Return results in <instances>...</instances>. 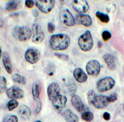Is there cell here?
I'll return each mask as SVG.
<instances>
[{"mask_svg":"<svg viewBox=\"0 0 124 122\" xmlns=\"http://www.w3.org/2000/svg\"><path fill=\"white\" fill-rule=\"evenodd\" d=\"M70 44V37L65 34L53 35L50 39V46L55 51H62L67 49Z\"/></svg>","mask_w":124,"mask_h":122,"instance_id":"6da1fadb","label":"cell"},{"mask_svg":"<svg viewBox=\"0 0 124 122\" xmlns=\"http://www.w3.org/2000/svg\"><path fill=\"white\" fill-rule=\"evenodd\" d=\"M78 45L81 50L84 52H88L92 49L94 45V41L90 31L86 30L78 38Z\"/></svg>","mask_w":124,"mask_h":122,"instance_id":"7a4b0ae2","label":"cell"},{"mask_svg":"<svg viewBox=\"0 0 124 122\" xmlns=\"http://www.w3.org/2000/svg\"><path fill=\"white\" fill-rule=\"evenodd\" d=\"M32 34V33L31 29L25 26H16L13 32L14 38L22 42H25L29 40L31 38Z\"/></svg>","mask_w":124,"mask_h":122,"instance_id":"3957f363","label":"cell"},{"mask_svg":"<svg viewBox=\"0 0 124 122\" xmlns=\"http://www.w3.org/2000/svg\"><path fill=\"white\" fill-rule=\"evenodd\" d=\"M116 82L114 79L110 76L103 77L96 83V88L99 92H105L114 87Z\"/></svg>","mask_w":124,"mask_h":122,"instance_id":"277c9868","label":"cell"},{"mask_svg":"<svg viewBox=\"0 0 124 122\" xmlns=\"http://www.w3.org/2000/svg\"><path fill=\"white\" fill-rule=\"evenodd\" d=\"M55 0H35V4L40 11L48 14L55 6Z\"/></svg>","mask_w":124,"mask_h":122,"instance_id":"5b68a950","label":"cell"},{"mask_svg":"<svg viewBox=\"0 0 124 122\" xmlns=\"http://www.w3.org/2000/svg\"><path fill=\"white\" fill-rule=\"evenodd\" d=\"M60 19L62 23L67 27H73L76 23L75 18L68 9H63L61 12Z\"/></svg>","mask_w":124,"mask_h":122,"instance_id":"8992f818","label":"cell"},{"mask_svg":"<svg viewBox=\"0 0 124 122\" xmlns=\"http://www.w3.org/2000/svg\"><path fill=\"white\" fill-rule=\"evenodd\" d=\"M32 40L35 44H40L42 42L45 38L44 32L40 25L37 24H34L32 27Z\"/></svg>","mask_w":124,"mask_h":122,"instance_id":"52a82bcc","label":"cell"},{"mask_svg":"<svg viewBox=\"0 0 124 122\" xmlns=\"http://www.w3.org/2000/svg\"><path fill=\"white\" fill-rule=\"evenodd\" d=\"M101 66L100 63L96 60L89 61L87 63L86 66V69L87 74L93 76H96L99 75L101 71Z\"/></svg>","mask_w":124,"mask_h":122,"instance_id":"ba28073f","label":"cell"},{"mask_svg":"<svg viewBox=\"0 0 124 122\" xmlns=\"http://www.w3.org/2000/svg\"><path fill=\"white\" fill-rule=\"evenodd\" d=\"M108 97L106 95H96L92 102V104L97 109H102L107 107L109 104Z\"/></svg>","mask_w":124,"mask_h":122,"instance_id":"9c48e42d","label":"cell"},{"mask_svg":"<svg viewBox=\"0 0 124 122\" xmlns=\"http://www.w3.org/2000/svg\"><path fill=\"white\" fill-rule=\"evenodd\" d=\"M25 58L30 64H35L40 58V53L37 49L29 48L25 52Z\"/></svg>","mask_w":124,"mask_h":122,"instance_id":"30bf717a","label":"cell"},{"mask_svg":"<svg viewBox=\"0 0 124 122\" xmlns=\"http://www.w3.org/2000/svg\"><path fill=\"white\" fill-rule=\"evenodd\" d=\"M72 6L79 14H85L89 9V4L86 0H73Z\"/></svg>","mask_w":124,"mask_h":122,"instance_id":"8fae6325","label":"cell"},{"mask_svg":"<svg viewBox=\"0 0 124 122\" xmlns=\"http://www.w3.org/2000/svg\"><path fill=\"white\" fill-rule=\"evenodd\" d=\"M6 95L11 99H21L24 96V92L23 90L17 86H12L6 91Z\"/></svg>","mask_w":124,"mask_h":122,"instance_id":"7c38bea8","label":"cell"},{"mask_svg":"<svg viewBox=\"0 0 124 122\" xmlns=\"http://www.w3.org/2000/svg\"><path fill=\"white\" fill-rule=\"evenodd\" d=\"M53 106L56 111L61 112L65 109L67 102V97L65 95L60 94L57 97H55L52 101Z\"/></svg>","mask_w":124,"mask_h":122,"instance_id":"4fadbf2b","label":"cell"},{"mask_svg":"<svg viewBox=\"0 0 124 122\" xmlns=\"http://www.w3.org/2000/svg\"><path fill=\"white\" fill-rule=\"evenodd\" d=\"M71 102L72 103V105H73V107L79 113L82 114L85 111L87 110L86 107L84 105L83 102H82V100L78 95L73 94L71 97Z\"/></svg>","mask_w":124,"mask_h":122,"instance_id":"5bb4252c","label":"cell"},{"mask_svg":"<svg viewBox=\"0 0 124 122\" xmlns=\"http://www.w3.org/2000/svg\"><path fill=\"white\" fill-rule=\"evenodd\" d=\"M60 86L56 83H53L48 86L47 88V95L48 98L51 101L60 95Z\"/></svg>","mask_w":124,"mask_h":122,"instance_id":"9a60e30c","label":"cell"},{"mask_svg":"<svg viewBox=\"0 0 124 122\" xmlns=\"http://www.w3.org/2000/svg\"><path fill=\"white\" fill-rule=\"evenodd\" d=\"M75 21L78 24L84 25L85 27H90L93 24L91 17L85 14H77L75 17Z\"/></svg>","mask_w":124,"mask_h":122,"instance_id":"2e32d148","label":"cell"},{"mask_svg":"<svg viewBox=\"0 0 124 122\" xmlns=\"http://www.w3.org/2000/svg\"><path fill=\"white\" fill-rule=\"evenodd\" d=\"M103 59L110 70H114L117 66V61L115 56L111 54H106L103 56Z\"/></svg>","mask_w":124,"mask_h":122,"instance_id":"e0dca14e","label":"cell"},{"mask_svg":"<svg viewBox=\"0 0 124 122\" xmlns=\"http://www.w3.org/2000/svg\"><path fill=\"white\" fill-rule=\"evenodd\" d=\"M18 114L21 119L24 121L29 120L31 117V109L27 105H23L21 106L19 109Z\"/></svg>","mask_w":124,"mask_h":122,"instance_id":"ac0fdd59","label":"cell"},{"mask_svg":"<svg viewBox=\"0 0 124 122\" xmlns=\"http://www.w3.org/2000/svg\"><path fill=\"white\" fill-rule=\"evenodd\" d=\"M75 79L79 83H85L87 80V76L82 69L77 68L73 71Z\"/></svg>","mask_w":124,"mask_h":122,"instance_id":"d6986e66","label":"cell"},{"mask_svg":"<svg viewBox=\"0 0 124 122\" xmlns=\"http://www.w3.org/2000/svg\"><path fill=\"white\" fill-rule=\"evenodd\" d=\"M62 116H63L66 122H77L79 121L78 116L71 110L67 109L62 113Z\"/></svg>","mask_w":124,"mask_h":122,"instance_id":"ffe728a7","label":"cell"},{"mask_svg":"<svg viewBox=\"0 0 124 122\" xmlns=\"http://www.w3.org/2000/svg\"><path fill=\"white\" fill-rule=\"evenodd\" d=\"M3 63L7 73L10 74V75L12 74L13 67H12L11 59H10V57L9 56L8 53H6V52H4L3 54Z\"/></svg>","mask_w":124,"mask_h":122,"instance_id":"44dd1931","label":"cell"},{"mask_svg":"<svg viewBox=\"0 0 124 122\" xmlns=\"http://www.w3.org/2000/svg\"><path fill=\"white\" fill-rule=\"evenodd\" d=\"M11 78L14 82L16 83H18L20 84H23V85H25L27 83V79L24 76H21V75L15 73L13 74L11 76Z\"/></svg>","mask_w":124,"mask_h":122,"instance_id":"7402d4cb","label":"cell"},{"mask_svg":"<svg viewBox=\"0 0 124 122\" xmlns=\"http://www.w3.org/2000/svg\"><path fill=\"white\" fill-rule=\"evenodd\" d=\"M32 93L33 98H34V100L35 102L39 101L40 100V87L39 85L37 83H35L32 86Z\"/></svg>","mask_w":124,"mask_h":122,"instance_id":"603a6c76","label":"cell"},{"mask_svg":"<svg viewBox=\"0 0 124 122\" xmlns=\"http://www.w3.org/2000/svg\"><path fill=\"white\" fill-rule=\"evenodd\" d=\"M18 7V2L17 0H11L6 4V9L8 11H14Z\"/></svg>","mask_w":124,"mask_h":122,"instance_id":"cb8c5ba5","label":"cell"},{"mask_svg":"<svg viewBox=\"0 0 124 122\" xmlns=\"http://www.w3.org/2000/svg\"><path fill=\"white\" fill-rule=\"evenodd\" d=\"M96 16L101 21L102 23H108L109 21H110V17L108 15V14H104V13H101V12H96Z\"/></svg>","mask_w":124,"mask_h":122,"instance_id":"d4e9b609","label":"cell"},{"mask_svg":"<svg viewBox=\"0 0 124 122\" xmlns=\"http://www.w3.org/2000/svg\"><path fill=\"white\" fill-rule=\"evenodd\" d=\"M81 118L86 122H91L94 119V115L89 111L86 110L82 113Z\"/></svg>","mask_w":124,"mask_h":122,"instance_id":"484cf974","label":"cell"},{"mask_svg":"<svg viewBox=\"0 0 124 122\" xmlns=\"http://www.w3.org/2000/svg\"><path fill=\"white\" fill-rule=\"evenodd\" d=\"M7 81L4 76H0V94L7 89Z\"/></svg>","mask_w":124,"mask_h":122,"instance_id":"4316f807","label":"cell"},{"mask_svg":"<svg viewBox=\"0 0 124 122\" xmlns=\"http://www.w3.org/2000/svg\"><path fill=\"white\" fill-rule=\"evenodd\" d=\"M18 102L16 99H12L7 104V108L9 111H12L18 106Z\"/></svg>","mask_w":124,"mask_h":122,"instance_id":"83f0119b","label":"cell"},{"mask_svg":"<svg viewBox=\"0 0 124 122\" xmlns=\"http://www.w3.org/2000/svg\"><path fill=\"white\" fill-rule=\"evenodd\" d=\"M2 122H18V118L15 115H8V116H4L3 118Z\"/></svg>","mask_w":124,"mask_h":122,"instance_id":"f1b7e54d","label":"cell"},{"mask_svg":"<svg viewBox=\"0 0 124 122\" xmlns=\"http://www.w3.org/2000/svg\"><path fill=\"white\" fill-rule=\"evenodd\" d=\"M68 88L70 93L72 95H73L76 91V84L73 81H70L68 83Z\"/></svg>","mask_w":124,"mask_h":122,"instance_id":"f546056e","label":"cell"},{"mask_svg":"<svg viewBox=\"0 0 124 122\" xmlns=\"http://www.w3.org/2000/svg\"><path fill=\"white\" fill-rule=\"evenodd\" d=\"M46 73L48 74L49 76H52L54 75V72L55 70V66L53 63H50L49 65L46 67Z\"/></svg>","mask_w":124,"mask_h":122,"instance_id":"4dcf8cb0","label":"cell"},{"mask_svg":"<svg viewBox=\"0 0 124 122\" xmlns=\"http://www.w3.org/2000/svg\"><path fill=\"white\" fill-rule=\"evenodd\" d=\"M112 37L111 33L108 30H104L103 31L102 33V38L103 40L107 41L109 39H110Z\"/></svg>","mask_w":124,"mask_h":122,"instance_id":"1f68e13d","label":"cell"},{"mask_svg":"<svg viewBox=\"0 0 124 122\" xmlns=\"http://www.w3.org/2000/svg\"><path fill=\"white\" fill-rule=\"evenodd\" d=\"M96 95V94H95L94 91H89L88 93H87V100H88V102H89V104H91V105L92 104V102H93V99H94V98L95 95Z\"/></svg>","mask_w":124,"mask_h":122,"instance_id":"d6a6232c","label":"cell"},{"mask_svg":"<svg viewBox=\"0 0 124 122\" xmlns=\"http://www.w3.org/2000/svg\"><path fill=\"white\" fill-rule=\"evenodd\" d=\"M55 56H56L57 58H58L59 59L62 60L63 61H68L69 60V56L67 55H65V54H62L59 53H54Z\"/></svg>","mask_w":124,"mask_h":122,"instance_id":"836d02e7","label":"cell"},{"mask_svg":"<svg viewBox=\"0 0 124 122\" xmlns=\"http://www.w3.org/2000/svg\"><path fill=\"white\" fill-rule=\"evenodd\" d=\"M36 102V107H35V114H39L41 110H42V102H41L40 100L37 102Z\"/></svg>","mask_w":124,"mask_h":122,"instance_id":"e575fe53","label":"cell"},{"mask_svg":"<svg viewBox=\"0 0 124 122\" xmlns=\"http://www.w3.org/2000/svg\"><path fill=\"white\" fill-rule=\"evenodd\" d=\"M34 4H35V2L34 0H25V6L27 8H32L34 6Z\"/></svg>","mask_w":124,"mask_h":122,"instance_id":"d590c367","label":"cell"},{"mask_svg":"<svg viewBox=\"0 0 124 122\" xmlns=\"http://www.w3.org/2000/svg\"><path fill=\"white\" fill-rule=\"evenodd\" d=\"M108 100H109V102H114L117 100L118 98V95L116 93H112V94H110V96H108Z\"/></svg>","mask_w":124,"mask_h":122,"instance_id":"8d00e7d4","label":"cell"},{"mask_svg":"<svg viewBox=\"0 0 124 122\" xmlns=\"http://www.w3.org/2000/svg\"><path fill=\"white\" fill-rule=\"evenodd\" d=\"M47 29L50 33H53L55 30V26L52 23H49L47 25Z\"/></svg>","mask_w":124,"mask_h":122,"instance_id":"74e56055","label":"cell"},{"mask_svg":"<svg viewBox=\"0 0 124 122\" xmlns=\"http://www.w3.org/2000/svg\"><path fill=\"white\" fill-rule=\"evenodd\" d=\"M103 118L106 121H108L110 119V114L108 112H104L103 114Z\"/></svg>","mask_w":124,"mask_h":122,"instance_id":"f35d334b","label":"cell"},{"mask_svg":"<svg viewBox=\"0 0 124 122\" xmlns=\"http://www.w3.org/2000/svg\"><path fill=\"white\" fill-rule=\"evenodd\" d=\"M33 14L35 15V17H37L39 15V13L37 11V10H34V11H33Z\"/></svg>","mask_w":124,"mask_h":122,"instance_id":"ab89813d","label":"cell"},{"mask_svg":"<svg viewBox=\"0 0 124 122\" xmlns=\"http://www.w3.org/2000/svg\"><path fill=\"white\" fill-rule=\"evenodd\" d=\"M102 46V44L101 42H98V47L99 48H101Z\"/></svg>","mask_w":124,"mask_h":122,"instance_id":"60d3db41","label":"cell"},{"mask_svg":"<svg viewBox=\"0 0 124 122\" xmlns=\"http://www.w3.org/2000/svg\"><path fill=\"white\" fill-rule=\"evenodd\" d=\"M2 56V50H1V47L0 46V59L1 58Z\"/></svg>","mask_w":124,"mask_h":122,"instance_id":"b9f144b4","label":"cell"},{"mask_svg":"<svg viewBox=\"0 0 124 122\" xmlns=\"http://www.w3.org/2000/svg\"><path fill=\"white\" fill-rule=\"evenodd\" d=\"M60 2L62 3H65L67 1V0H60Z\"/></svg>","mask_w":124,"mask_h":122,"instance_id":"7bdbcfd3","label":"cell"},{"mask_svg":"<svg viewBox=\"0 0 124 122\" xmlns=\"http://www.w3.org/2000/svg\"><path fill=\"white\" fill-rule=\"evenodd\" d=\"M123 109H124V105H123Z\"/></svg>","mask_w":124,"mask_h":122,"instance_id":"ee69618b","label":"cell"},{"mask_svg":"<svg viewBox=\"0 0 124 122\" xmlns=\"http://www.w3.org/2000/svg\"><path fill=\"white\" fill-rule=\"evenodd\" d=\"M106 1H110V0H106Z\"/></svg>","mask_w":124,"mask_h":122,"instance_id":"f6af8a7d","label":"cell"}]
</instances>
